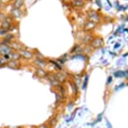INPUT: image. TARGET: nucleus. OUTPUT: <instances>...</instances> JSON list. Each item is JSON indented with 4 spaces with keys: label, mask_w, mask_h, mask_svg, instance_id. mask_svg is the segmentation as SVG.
Masks as SVG:
<instances>
[{
    "label": "nucleus",
    "mask_w": 128,
    "mask_h": 128,
    "mask_svg": "<svg viewBox=\"0 0 128 128\" xmlns=\"http://www.w3.org/2000/svg\"><path fill=\"white\" fill-rule=\"evenodd\" d=\"M13 52V50L11 49L10 46L6 44H0V56H4V55L10 54Z\"/></svg>",
    "instance_id": "1"
},
{
    "label": "nucleus",
    "mask_w": 128,
    "mask_h": 128,
    "mask_svg": "<svg viewBox=\"0 0 128 128\" xmlns=\"http://www.w3.org/2000/svg\"><path fill=\"white\" fill-rule=\"evenodd\" d=\"M18 53L20 54L21 58L25 59V60H31V59H33V58L34 57V54L33 52L30 51V50H24V49L19 50Z\"/></svg>",
    "instance_id": "2"
},
{
    "label": "nucleus",
    "mask_w": 128,
    "mask_h": 128,
    "mask_svg": "<svg viewBox=\"0 0 128 128\" xmlns=\"http://www.w3.org/2000/svg\"><path fill=\"white\" fill-rule=\"evenodd\" d=\"M46 79H48V80H49L50 84H51L52 86H55V87H57V86H59L60 84V82L57 80L56 78H55L54 73H51V74L49 73V74H48Z\"/></svg>",
    "instance_id": "3"
},
{
    "label": "nucleus",
    "mask_w": 128,
    "mask_h": 128,
    "mask_svg": "<svg viewBox=\"0 0 128 128\" xmlns=\"http://www.w3.org/2000/svg\"><path fill=\"white\" fill-rule=\"evenodd\" d=\"M20 62H19V60H9V61L7 63V66L8 67V68L10 69H13V70H18L20 68Z\"/></svg>",
    "instance_id": "4"
},
{
    "label": "nucleus",
    "mask_w": 128,
    "mask_h": 128,
    "mask_svg": "<svg viewBox=\"0 0 128 128\" xmlns=\"http://www.w3.org/2000/svg\"><path fill=\"white\" fill-rule=\"evenodd\" d=\"M9 46L13 50H15V51L18 52L19 50H23V44H21L20 43L17 42V41H12V42L9 43Z\"/></svg>",
    "instance_id": "5"
},
{
    "label": "nucleus",
    "mask_w": 128,
    "mask_h": 128,
    "mask_svg": "<svg viewBox=\"0 0 128 128\" xmlns=\"http://www.w3.org/2000/svg\"><path fill=\"white\" fill-rule=\"evenodd\" d=\"M48 72L44 70V68H37L35 71V74L38 78H46L48 76Z\"/></svg>",
    "instance_id": "6"
},
{
    "label": "nucleus",
    "mask_w": 128,
    "mask_h": 128,
    "mask_svg": "<svg viewBox=\"0 0 128 128\" xmlns=\"http://www.w3.org/2000/svg\"><path fill=\"white\" fill-rule=\"evenodd\" d=\"M34 64H35L38 68H43V67H45L47 66V62L45 61V60H42V59H36L34 61Z\"/></svg>",
    "instance_id": "7"
},
{
    "label": "nucleus",
    "mask_w": 128,
    "mask_h": 128,
    "mask_svg": "<svg viewBox=\"0 0 128 128\" xmlns=\"http://www.w3.org/2000/svg\"><path fill=\"white\" fill-rule=\"evenodd\" d=\"M54 74L55 78L57 79V80L59 81L60 84L64 83V82H66V76H64V74L60 73V72H57V73H54Z\"/></svg>",
    "instance_id": "8"
},
{
    "label": "nucleus",
    "mask_w": 128,
    "mask_h": 128,
    "mask_svg": "<svg viewBox=\"0 0 128 128\" xmlns=\"http://www.w3.org/2000/svg\"><path fill=\"white\" fill-rule=\"evenodd\" d=\"M103 44H104L103 40H101V38H95V40L92 41V43H91V45H92L93 47H95V48H99V47L102 46Z\"/></svg>",
    "instance_id": "9"
},
{
    "label": "nucleus",
    "mask_w": 128,
    "mask_h": 128,
    "mask_svg": "<svg viewBox=\"0 0 128 128\" xmlns=\"http://www.w3.org/2000/svg\"><path fill=\"white\" fill-rule=\"evenodd\" d=\"M11 14L14 18H20V17L22 16V12L19 10L18 8H14L12 9Z\"/></svg>",
    "instance_id": "10"
},
{
    "label": "nucleus",
    "mask_w": 128,
    "mask_h": 128,
    "mask_svg": "<svg viewBox=\"0 0 128 128\" xmlns=\"http://www.w3.org/2000/svg\"><path fill=\"white\" fill-rule=\"evenodd\" d=\"M24 4V0H15L14 2V7L15 8H20Z\"/></svg>",
    "instance_id": "11"
},
{
    "label": "nucleus",
    "mask_w": 128,
    "mask_h": 128,
    "mask_svg": "<svg viewBox=\"0 0 128 128\" xmlns=\"http://www.w3.org/2000/svg\"><path fill=\"white\" fill-rule=\"evenodd\" d=\"M10 58H11V60H19L21 59V55L17 51L12 52L10 54Z\"/></svg>",
    "instance_id": "12"
},
{
    "label": "nucleus",
    "mask_w": 128,
    "mask_h": 128,
    "mask_svg": "<svg viewBox=\"0 0 128 128\" xmlns=\"http://www.w3.org/2000/svg\"><path fill=\"white\" fill-rule=\"evenodd\" d=\"M57 122H58V119L56 117H51L49 120H48L49 126H54L57 124Z\"/></svg>",
    "instance_id": "13"
},
{
    "label": "nucleus",
    "mask_w": 128,
    "mask_h": 128,
    "mask_svg": "<svg viewBox=\"0 0 128 128\" xmlns=\"http://www.w3.org/2000/svg\"><path fill=\"white\" fill-rule=\"evenodd\" d=\"M56 88H58V90H59L60 91V94H61L62 96H66V88L64 87V86H62V84H60L59 86H57Z\"/></svg>",
    "instance_id": "14"
},
{
    "label": "nucleus",
    "mask_w": 128,
    "mask_h": 128,
    "mask_svg": "<svg viewBox=\"0 0 128 128\" xmlns=\"http://www.w3.org/2000/svg\"><path fill=\"white\" fill-rule=\"evenodd\" d=\"M49 62L50 63V64H52V66H54L58 70H61V69H62L61 66H60V64H58L56 61H54V60H50Z\"/></svg>",
    "instance_id": "15"
},
{
    "label": "nucleus",
    "mask_w": 128,
    "mask_h": 128,
    "mask_svg": "<svg viewBox=\"0 0 128 128\" xmlns=\"http://www.w3.org/2000/svg\"><path fill=\"white\" fill-rule=\"evenodd\" d=\"M114 74L116 77H117V78H120V77H126V73L124 71H117V72H116Z\"/></svg>",
    "instance_id": "16"
},
{
    "label": "nucleus",
    "mask_w": 128,
    "mask_h": 128,
    "mask_svg": "<svg viewBox=\"0 0 128 128\" xmlns=\"http://www.w3.org/2000/svg\"><path fill=\"white\" fill-rule=\"evenodd\" d=\"M55 96H56V100H57L58 102L63 101V100H64V96H62L61 94H60V93H56V94H55Z\"/></svg>",
    "instance_id": "17"
},
{
    "label": "nucleus",
    "mask_w": 128,
    "mask_h": 128,
    "mask_svg": "<svg viewBox=\"0 0 128 128\" xmlns=\"http://www.w3.org/2000/svg\"><path fill=\"white\" fill-rule=\"evenodd\" d=\"M88 81H89V76H86V78H84V80L83 82V86H82V89H86V86H87V84H88Z\"/></svg>",
    "instance_id": "18"
},
{
    "label": "nucleus",
    "mask_w": 128,
    "mask_h": 128,
    "mask_svg": "<svg viewBox=\"0 0 128 128\" xmlns=\"http://www.w3.org/2000/svg\"><path fill=\"white\" fill-rule=\"evenodd\" d=\"M70 86H71L72 90H73L74 94H76L77 92H78V87H77V84H74V83H72V82H70Z\"/></svg>",
    "instance_id": "19"
},
{
    "label": "nucleus",
    "mask_w": 128,
    "mask_h": 128,
    "mask_svg": "<svg viewBox=\"0 0 128 128\" xmlns=\"http://www.w3.org/2000/svg\"><path fill=\"white\" fill-rule=\"evenodd\" d=\"M73 4L76 6H82L84 4V2L82 0H74Z\"/></svg>",
    "instance_id": "20"
},
{
    "label": "nucleus",
    "mask_w": 128,
    "mask_h": 128,
    "mask_svg": "<svg viewBox=\"0 0 128 128\" xmlns=\"http://www.w3.org/2000/svg\"><path fill=\"white\" fill-rule=\"evenodd\" d=\"M7 63H8V61H6L3 58V56H0V67L4 66V64H7Z\"/></svg>",
    "instance_id": "21"
},
{
    "label": "nucleus",
    "mask_w": 128,
    "mask_h": 128,
    "mask_svg": "<svg viewBox=\"0 0 128 128\" xmlns=\"http://www.w3.org/2000/svg\"><path fill=\"white\" fill-rule=\"evenodd\" d=\"M7 31L8 30H4V28H0V35H5L6 34H7Z\"/></svg>",
    "instance_id": "22"
},
{
    "label": "nucleus",
    "mask_w": 128,
    "mask_h": 128,
    "mask_svg": "<svg viewBox=\"0 0 128 128\" xmlns=\"http://www.w3.org/2000/svg\"><path fill=\"white\" fill-rule=\"evenodd\" d=\"M6 18V16H5V14H3V13H0V21H4V19Z\"/></svg>",
    "instance_id": "23"
},
{
    "label": "nucleus",
    "mask_w": 128,
    "mask_h": 128,
    "mask_svg": "<svg viewBox=\"0 0 128 128\" xmlns=\"http://www.w3.org/2000/svg\"><path fill=\"white\" fill-rule=\"evenodd\" d=\"M49 127L50 126L47 124H43V125H40V126H38L37 128H49Z\"/></svg>",
    "instance_id": "24"
},
{
    "label": "nucleus",
    "mask_w": 128,
    "mask_h": 128,
    "mask_svg": "<svg viewBox=\"0 0 128 128\" xmlns=\"http://www.w3.org/2000/svg\"><path fill=\"white\" fill-rule=\"evenodd\" d=\"M112 81V76H109V77H108V80H107V82H106V84H109Z\"/></svg>",
    "instance_id": "25"
},
{
    "label": "nucleus",
    "mask_w": 128,
    "mask_h": 128,
    "mask_svg": "<svg viewBox=\"0 0 128 128\" xmlns=\"http://www.w3.org/2000/svg\"><path fill=\"white\" fill-rule=\"evenodd\" d=\"M8 1H9V0H0L1 3H6V2H8Z\"/></svg>",
    "instance_id": "26"
}]
</instances>
